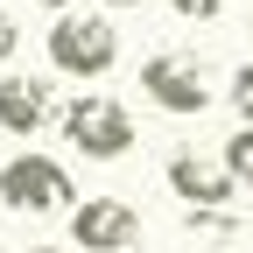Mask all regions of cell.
<instances>
[{"label": "cell", "instance_id": "obj_1", "mask_svg": "<svg viewBox=\"0 0 253 253\" xmlns=\"http://www.w3.org/2000/svg\"><path fill=\"white\" fill-rule=\"evenodd\" d=\"M49 63L63 78H106L113 63H120V28L106 14H56L49 21Z\"/></svg>", "mask_w": 253, "mask_h": 253}, {"label": "cell", "instance_id": "obj_2", "mask_svg": "<svg viewBox=\"0 0 253 253\" xmlns=\"http://www.w3.org/2000/svg\"><path fill=\"white\" fill-rule=\"evenodd\" d=\"M63 141H71L84 162H120L126 148H134V113L106 91H84V99L63 106Z\"/></svg>", "mask_w": 253, "mask_h": 253}, {"label": "cell", "instance_id": "obj_3", "mask_svg": "<svg viewBox=\"0 0 253 253\" xmlns=\"http://www.w3.org/2000/svg\"><path fill=\"white\" fill-rule=\"evenodd\" d=\"M141 91H148L162 113L190 120V113L211 106V63L190 56V49H155V56L141 63Z\"/></svg>", "mask_w": 253, "mask_h": 253}, {"label": "cell", "instance_id": "obj_4", "mask_svg": "<svg viewBox=\"0 0 253 253\" xmlns=\"http://www.w3.org/2000/svg\"><path fill=\"white\" fill-rule=\"evenodd\" d=\"M78 190H71V169L56 162V155H14L7 169H0V204L7 211H78L71 204Z\"/></svg>", "mask_w": 253, "mask_h": 253}, {"label": "cell", "instance_id": "obj_5", "mask_svg": "<svg viewBox=\"0 0 253 253\" xmlns=\"http://www.w3.org/2000/svg\"><path fill=\"white\" fill-rule=\"evenodd\" d=\"M141 239V211L126 197H84L71 211V246L78 253H134Z\"/></svg>", "mask_w": 253, "mask_h": 253}, {"label": "cell", "instance_id": "obj_6", "mask_svg": "<svg viewBox=\"0 0 253 253\" xmlns=\"http://www.w3.org/2000/svg\"><path fill=\"white\" fill-rule=\"evenodd\" d=\"M169 190H176L190 211H225V204L239 197L225 155H197V148H176V155H169Z\"/></svg>", "mask_w": 253, "mask_h": 253}, {"label": "cell", "instance_id": "obj_7", "mask_svg": "<svg viewBox=\"0 0 253 253\" xmlns=\"http://www.w3.org/2000/svg\"><path fill=\"white\" fill-rule=\"evenodd\" d=\"M49 120V84L42 78H0V126L7 134H36V126Z\"/></svg>", "mask_w": 253, "mask_h": 253}, {"label": "cell", "instance_id": "obj_8", "mask_svg": "<svg viewBox=\"0 0 253 253\" xmlns=\"http://www.w3.org/2000/svg\"><path fill=\"white\" fill-rule=\"evenodd\" d=\"M225 169H232L239 190H253V126H239V134L225 141Z\"/></svg>", "mask_w": 253, "mask_h": 253}, {"label": "cell", "instance_id": "obj_9", "mask_svg": "<svg viewBox=\"0 0 253 253\" xmlns=\"http://www.w3.org/2000/svg\"><path fill=\"white\" fill-rule=\"evenodd\" d=\"M225 99H232L239 126H253V63H239V71H232V84H225Z\"/></svg>", "mask_w": 253, "mask_h": 253}, {"label": "cell", "instance_id": "obj_10", "mask_svg": "<svg viewBox=\"0 0 253 253\" xmlns=\"http://www.w3.org/2000/svg\"><path fill=\"white\" fill-rule=\"evenodd\" d=\"M169 7H176V21H211L225 0H169Z\"/></svg>", "mask_w": 253, "mask_h": 253}, {"label": "cell", "instance_id": "obj_11", "mask_svg": "<svg viewBox=\"0 0 253 253\" xmlns=\"http://www.w3.org/2000/svg\"><path fill=\"white\" fill-rule=\"evenodd\" d=\"M14 49H21V28H14V14H7V7H0V63H7Z\"/></svg>", "mask_w": 253, "mask_h": 253}, {"label": "cell", "instance_id": "obj_12", "mask_svg": "<svg viewBox=\"0 0 253 253\" xmlns=\"http://www.w3.org/2000/svg\"><path fill=\"white\" fill-rule=\"evenodd\" d=\"M36 7H56V14H71V0H36Z\"/></svg>", "mask_w": 253, "mask_h": 253}, {"label": "cell", "instance_id": "obj_13", "mask_svg": "<svg viewBox=\"0 0 253 253\" xmlns=\"http://www.w3.org/2000/svg\"><path fill=\"white\" fill-rule=\"evenodd\" d=\"M21 253H63V246H21Z\"/></svg>", "mask_w": 253, "mask_h": 253}, {"label": "cell", "instance_id": "obj_14", "mask_svg": "<svg viewBox=\"0 0 253 253\" xmlns=\"http://www.w3.org/2000/svg\"><path fill=\"white\" fill-rule=\"evenodd\" d=\"M106 7H141V0H106Z\"/></svg>", "mask_w": 253, "mask_h": 253}]
</instances>
